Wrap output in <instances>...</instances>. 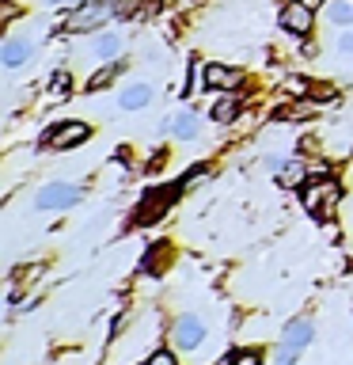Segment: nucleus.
Listing matches in <instances>:
<instances>
[{
    "instance_id": "39448f33",
    "label": "nucleus",
    "mask_w": 353,
    "mask_h": 365,
    "mask_svg": "<svg viewBox=\"0 0 353 365\" xmlns=\"http://www.w3.org/2000/svg\"><path fill=\"white\" fill-rule=\"evenodd\" d=\"M88 133H91L88 122H61V125H53V130L42 137V145H46V148H61V153H65V148L84 145Z\"/></svg>"
},
{
    "instance_id": "f3484780",
    "label": "nucleus",
    "mask_w": 353,
    "mask_h": 365,
    "mask_svg": "<svg viewBox=\"0 0 353 365\" xmlns=\"http://www.w3.org/2000/svg\"><path fill=\"white\" fill-rule=\"evenodd\" d=\"M68 91H73V76H68L65 68H57V73L50 76V96H53V99H65Z\"/></svg>"
},
{
    "instance_id": "a878e982",
    "label": "nucleus",
    "mask_w": 353,
    "mask_h": 365,
    "mask_svg": "<svg viewBox=\"0 0 353 365\" xmlns=\"http://www.w3.org/2000/svg\"><path fill=\"white\" fill-rule=\"evenodd\" d=\"M42 4H80V0H42Z\"/></svg>"
},
{
    "instance_id": "1a4fd4ad",
    "label": "nucleus",
    "mask_w": 353,
    "mask_h": 365,
    "mask_svg": "<svg viewBox=\"0 0 353 365\" xmlns=\"http://www.w3.org/2000/svg\"><path fill=\"white\" fill-rule=\"evenodd\" d=\"M312 335H315L312 319H293V324L285 327V335H281V342H285V346H293V350H304L307 342H312Z\"/></svg>"
},
{
    "instance_id": "423d86ee",
    "label": "nucleus",
    "mask_w": 353,
    "mask_h": 365,
    "mask_svg": "<svg viewBox=\"0 0 353 365\" xmlns=\"http://www.w3.org/2000/svg\"><path fill=\"white\" fill-rule=\"evenodd\" d=\"M201 84L209 91H236L243 84V73H236V68H224V65H205L201 68Z\"/></svg>"
},
{
    "instance_id": "f8f14e48",
    "label": "nucleus",
    "mask_w": 353,
    "mask_h": 365,
    "mask_svg": "<svg viewBox=\"0 0 353 365\" xmlns=\"http://www.w3.org/2000/svg\"><path fill=\"white\" fill-rule=\"evenodd\" d=\"M175 137H182V141H190V137H198V118H194L190 110H179V114H171V118L164 122Z\"/></svg>"
},
{
    "instance_id": "6e6552de",
    "label": "nucleus",
    "mask_w": 353,
    "mask_h": 365,
    "mask_svg": "<svg viewBox=\"0 0 353 365\" xmlns=\"http://www.w3.org/2000/svg\"><path fill=\"white\" fill-rule=\"evenodd\" d=\"M281 27L289 31V34H312V8H307L304 0L285 4L281 8Z\"/></svg>"
},
{
    "instance_id": "393cba45",
    "label": "nucleus",
    "mask_w": 353,
    "mask_h": 365,
    "mask_svg": "<svg viewBox=\"0 0 353 365\" xmlns=\"http://www.w3.org/2000/svg\"><path fill=\"white\" fill-rule=\"evenodd\" d=\"M289 88H293V96H304L312 84H307V80H289Z\"/></svg>"
},
{
    "instance_id": "dca6fc26",
    "label": "nucleus",
    "mask_w": 353,
    "mask_h": 365,
    "mask_svg": "<svg viewBox=\"0 0 353 365\" xmlns=\"http://www.w3.org/2000/svg\"><path fill=\"white\" fill-rule=\"evenodd\" d=\"M327 16H330V23L346 27V23H353V4H346V0H330V4H327Z\"/></svg>"
},
{
    "instance_id": "aec40b11",
    "label": "nucleus",
    "mask_w": 353,
    "mask_h": 365,
    "mask_svg": "<svg viewBox=\"0 0 353 365\" xmlns=\"http://www.w3.org/2000/svg\"><path fill=\"white\" fill-rule=\"evenodd\" d=\"M307 110H312L307 103H296V107H285V110H278V118H304Z\"/></svg>"
},
{
    "instance_id": "4be33fe9",
    "label": "nucleus",
    "mask_w": 353,
    "mask_h": 365,
    "mask_svg": "<svg viewBox=\"0 0 353 365\" xmlns=\"http://www.w3.org/2000/svg\"><path fill=\"white\" fill-rule=\"evenodd\" d=\"M278 365H296V350H293V346H285V342H281V354H278Z\"/></svg>"
},
{
    "instance_id": "9d476101",
    "label": "nucleus",
    "mask_w": 353,
    "mask_h": 365,
    "mask_svg": "<svg viewBox=\"0 0 353 365\" xmlns=\"http://www.w3.org/2000/svg\"><path fill=\"white\" fill-rule=\"evenodd\" d=\"M152 103V88L148 84H130L125 91H118V107L122 110H141V107H148Z\"/></svg>"
},
{
    "instance_id": "a211bd4d",
    "label": "nucleus",
    "mask_w": 353,
    "mask_h": 365,
    "mask_svg": "<svg viewBox=\"0 0 353 365\" xmlns=\"http://www.w3.org/2000/svg\"><path fill=\"white\" fill-rule=\"evenodd\" d=\"M236 110H239V99L236 96H228V99H221L213 107V122H232L236 118Z\"/></svg>"
},
{
    "instance_id": "20e7f679",
    "label": "nucleus",
    "mask_w": 353,
    "mask_h": 365,
    "mask_svg": "<svg viewBox=\"0 0 353 365\" xmlns=\"http://www.w3.org/2000/svg\"><path fill=\"white\" fill-rule=\"evenodd\" d=\"M175 194H179V187H159L156 194H148V198L137 205L133 225H152V221H159V217L167 213V205L175 202Z\"/></svg>"
},
{
    "instance_id": "f03ea898",
    "label": "nucleus",
    "mask_w": 353,
    "mask_h": 365,
    "mask_svg": "<svg viewBox=\"0 0 353 365\" xmlns=\"http://www.w3.org/2000/svg\"><path fill=\"white\" fill-rule=\"evenodd\" d=\"M338 194H342V187H338L334 179L319 175V179H312V182H304L300 198H304V210H307V213L327 217V205H334V202H338Z\"/></svg>"
},
{
    "instance_id": "6ab92c4d",
    "label": "nucleus",
    "mask_w": 353,
    "mask_h": 365,
    "mask_svg": "<svg viewBox=\"0 0 353 365\" xmlns=\"http://www.w3.org/2000/svg\"><path fill=\"white\" fill-rule=\"evenodd\" d=\"M224 365H262V358H258V350H236L224 358Z\"/></svg>"
},
{
    "instance_id": "4468645a",
    "label": "nucleus",
    "mask_w": 353,
    "mask_h": 365,
    "mask_svg": "<svg viewBox=\"0 0 353 365\" xmlns=\"http://www.w3.org/2000/svg\"><path fill=\"white\" fill-rule=\"evenodd\" d=\"M118 73H122V61H107V65L99 68V73H91V76H88V91H102V88H110Z\"/></svg>"
},
{
    "instance_id": "f257e3e1",
    "label": "nucleus",
    "mask_w": 353,
    "mask_h": 365,
    "mask_svg": "<svg viewBox=\"0 0 353 365\" xmlns=\"http://www.w3.org/2000/svg\"><path fill=\"white\" fill-rule=\"evenodd\" d=\"M122 0H91V4H80L73 16L65 19V31H88V27H99L107 23L110 16H118Z\"/></svg>"
},
{
    "instance_id": "9b49d317",
    "label": "nucleus",
    "mask_w": 353,
    "mask_h": 365,
    "mask_svg": "<svg viewBox=\"0 0 353 365\" xmlns=\"http://www.w3.org/2000/svg\"><path fill=\"white\" fill-rule=\"evenodd\" d=\"M118 53H122V34H99V38H91V57L114 61Z\"/></svg>"
},
{
    "instance_id": "7ed1b4c3",
    "label": "nucleus",
    "mask_w": 353,
    "mask_h": 365,
    "mask_svg": "<svg viewBox=\"0 0 353 365\" xmlns=\"http://www.w3.org/2000/svg\"><path fill=\"white\" fill-rule=\"evenodd\" d=\"M76 202H80V187H73V182H46L34 194L38 210H65V205H76Z\"/></svg>"
},
{
    "instance_id": "ddd939ff",
    "label": "nucleus",
    "mask_w": 353,
    "mask_h": 365,
    "mask_svg": "<svg viewBox=\"0 0 353 365\" xmlns=\"http://www.w3.org/2000/svg\"><path fill=\"white\" fill-rule=\"evenodd\" d=\"M31 57V42H23V38H8L4 42V53H0V61H4L8 68H19L23 61Z\"/></svg>"
},
{
    "instance_id": "bb28decb",
    "label": "nucleus",
    "mask_w": 353,
    "mask_h": 365,
    "mask_svg": "<svg viewBox=\"0 0 353 365\" xmlns=\"http://www.w3.org/2000/svg\"><path fill=\"white\" fill-rule=\"evenodd\" d=\"M304 4H307V8H319V4H327V0H304Z\"/></svg>"
},
{
    "instance_id": "5701e85b",
    "label": "nucleus",
    "mask_w": 353,
    "mask_h": 365,
    "mask_svg": "<svg viewBox=\"0 0 353 365\" xmlns=\"http://www.w3.org/2000/svg\"><path fill=\"white\" fill-rule=\"evenodd\" d=\"M148 365H175V358H171L167 350H156L152 358H148Z\"/></svg>"
},
{
    "instance_id": "2eb2a0df",
    "label": "nucleus",
    "mask_w": 353,
    "mask_h": 365,
    "mask_svg": "<svg viewBox=\"0 0 353 365\" xmlns=\"http://www.w3.org/2000/svg\"><path fill=\"white\" fill-rule=\"evenodd\" d=\"M278 182H281V187H300V182H304V160H285V164L278 168Z\"/></svg>"
},
{
    "instance_id": "0eeeda50",
    "label": "nucleus",
    "mask_w": 353,
    "mask_h": 365,
    "mask_svg": "<svg viewBox=\"0 0 353 365\" xmlns=\"http://www.w3.org/2000/svg\"><path fill=\"white\" fill-rule=\"evenodd\" d=\"M171 339H175L179 350H194V346L205 339V324H201L198 316H179V319H175V331H171Z\"/></svg>"
},
{
    "instance_id": "b1692460",
    "label": "nucleus",
    "mask_w": 353,
    "mask_h": 365,
    "mask_svg": "<svg viewBox=\"0 0 353 365\" xmlns=\"http://www.w3.org/2000/svg\"><path fill=\"white\" fill-rule=\"evenodd\" d=\"M338 53H353V34H342L338 38Z\"/></svg>"
},
{
    "instance_id": "412c9836",
    "label": "nucleus",
    "mask_w": 353,
    "mask_h": 365,
    "mask_svg": "<svg viewBox=\"0 0 353 365\" xmlns=\"http://www.w3.org/2000/svg\"><path fill=\"white\" fill-rule=\"evenodd\" d=\"M164 259H167V247H159L156 255H148V259H144V270H159V267H164Z\"/></svg>"
}]
</instances>
